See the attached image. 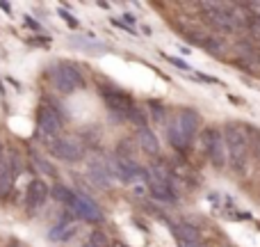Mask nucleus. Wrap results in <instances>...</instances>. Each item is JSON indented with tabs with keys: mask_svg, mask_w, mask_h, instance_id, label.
Wrapping results in <instances>:
<instances>
[{
	"mask_svg": "<svg viewBox=\"0 0 260 247\" xmlns=\"http://www.w3.org/2000/svg\"><path fill=\"white\" fill-rule=\"evenodd\" d=\"M199 130V115L189 108H180L167 122V140L174 149L187 151L192 147V140Z\"/></svg>",
	"mask_w": 260,
	"mask_h": 247,
	"instance_id": "f257e3e1",
	"label": "nucleus"
},
{
	"mask_svg": "<svg viewBox=\"0 0 260 247\" xmlns=\"http://www.w3.org/2000/svg\"><path fill=\"white\" fill-rule=\"evenodd\" d=\"M224 142H226V151H229V160L233 162V167H242L247 162V156H249V130L244 124H226L224 130Z\"/></svg>",
	"mask_w": 260,
	"mask_h": 247,
	"instance_id": "f03ea898",
	"label": "nucleus"
},
{
	"mask_svg": "<svg viewBox=\"0 0 260 247\" xmlns=\"http://www.w3.org/2000/svg\"><path fill=\"white\" fill-rule=\"evenodd\" d=\"M50 78H53V85L59 94H73L76 90L85 87L82 71L73 62H57L50 71Z\"/></svg>",
	"mask_w": 260,
	"mask_h": 247,
	"instance_id": "7ed1b4c3",
	"label": "nucleus"
},
{
	"mask_svg": "<svg viewBox=\"0 0 260 247\" xmlns=\"http://www.w3.org/2000/svg\"><path fill=\"white\" fill-rule=\"evenodd\" d=\"M35 117H37V138H41L48 147H53L55 140L62 138V128H64L62 117L50 105H39Z\"/></svg>",
	"mask_w": 260,
	"mask_h": 247,
	"instance_id": "20e7f679",
	"label": "nucleus"
},
{
	"mask_svg": "<svg viewBox=\"0 0 260 247\" xmlns=\"http://www.w3.org/2000/svg\"><path fill=\"white\" fill-rule=\"evenodd\" d=\"M201 151L210 158V162L215 167H226L229 162V151H226L224 135L215 126H206L201 133Z\"/></svg>",
	"mask_w": 260,
	"mask_h": 247,
	"instance_id": "39448f33",
	"label": "nucleus"
},
{
	"mask_svg": "<svg viewBox=\"0 0 260 247\" xmlns=\"http://www.w3.org/2000/svg\"><path fill=\"white\" fill-rule=\"evenodd\" d=\"M50 153L64 162H78L85 158V147L76 138H57L50 147Z\"/></svg>",
	"mask_w": 260,
	"mask_h": 247,
	"instance_id": "423d86ee",
	"label": "nucleus"
},
{
	"mask_svg": "<svg viewBox=\"0 0 260 247\" xmlns=\"http://www.w3.org/2000/svg\"><path fill=\"white\" fill-rule=\"evenodd\" d=\"M101 92H103V99H105V103H108V108L112 110V113L121 115V117H128V115L137 108L133 96L126 94V92H121L117 85H112L110 90H101Z\"/></svg>",
	"mask_w": 260,
	"mask_h": 247,
	"instance_id": "0eeeda50",
	"label": "nucleus"
},
{
	"mask_svg": "<svg viewBox=\"0 0 260 247\" xmlns=\"http://www.w3.org/2000/svg\"><path fill=\"white\" fill-rule=\"evenodd\" d=\"M69 208H71V213L76 217H80V220H87V222H103L105 220L103 211H101L89 197H85V195L76 193V197H73V202L69 204Z\"/></svg>",
	"mask_w": 260,
	"mask_h": 247,
	"instance_id": "6e6552de",
	"label": "nucleus"
},
{
	"mask_svg": "<svg viewBox=\"0 0 260 247\" xmlns=\"http://www.w3.org/2000/svg\"><path fill=\"white\" fill-rule=\"evenodd\" d=\"M48 197H50V188L46 185V181H41V179L30 181L27 193H25V208H27V213H37L46 202H48Z\"/></svg>",
	"mask_w": 260,
	"mask_h": 247,
	"instance_id": "1a4fd4ad",
	"label": "nucleus"
},
{
	"mask_svg": "<svg viewBox=\"0 0 260 247\" xmlns=\"http://www.w3.org/2000/svg\"><path fill=\"white\" fill-rule=\"evenodd\" d=\"M78 227L80 225H78L76 215L73 213H64L62 220L48 231V240L50 243H67V240H71L78 234Z\"/></svg>",
	"mask_w": 260,
	"mask_h": 247,
	"instance_id": "9d476101",
	"label": "nucleus"
},
{
	"mask_svg": "<svg viewBox=\"0 0 260 247\" xmlns=\"http://www.w3.org/2000/svg\"><path fill=\"white\" fill-rule=\"evenodd\" d=\"M171 231H174V236H176V240H178L180 247H203L201 231H199L194 225H189V222L171 225Z\"/></svg>",
	"mask_w": 260,
	"mask_h": 247,
	"instance_id": "9b49d317",
	"label": "nucleus"
},
{
	"mask_svg": "<svg viewBox=\"0 0 260 247\" xmlns=\"http://www.w3.org/2000/svg\"><path fill=\"white\" fill-rule=\"evenodd\" d=\"M148 195H151L155 202H160V204H169V206H176V204H178V195H176L171 181L167 183V181L151 179L148 181Z\"/></svg>",
	"mask_w": 260,
	"mask_h": 247,
	"instance_id": "f8f14e48",
	"label": "nucleus"
},
{
	"mask_svg": "<svg viewBox=\"0 0 260 247\" xmlns=\"http://www.w3.org/2000/svg\"><path fill=\"white\" fill-rule=\"evenodd\" d=\"M135 142H137L139 149H142L144 153H148V156H160V142H157L155 133H153L151 128H139Z\"/></svg>",
	"mask_w": 260,
	"mask_h": 247,
	"instance_id": "ddd939ff",
	"label": "nucleus"
},
{
	"mask_svg": "<svg viewBox=\"0 0 260 247\" xmlns=\"http://www.w3.org/2000/svg\"><path fill=\"white\" fill-rule=\"evenodd\" d=\"M12 188H14V174L9 170L7 160H3L0 162V199H7Z\"/></svg>",
	"mask_w": 260,
	"mask_h": 247,
	"instance_id": "4468645a",
	"label": "nucleus"
},
{
	"mask_svg": "<svg viewBox=\"0 0 260 247\" xmlns=\"http://www.w3.org/2000/svg\"><path fill=\"white\" fill-rule=\"evenodd\" d=\"M155 179V181H167L169 183L171 181V167L167 165L165 160H153L151 165H148V181Z\"/></svg>",
	"mask_w": 260,
	"mask_h": 247,
	"instance_id": "2eb2a0df",
	"label": "nucleus"
},
{
	"mask_svg": "<svg viewBox=\"0 0 260 247\" xmlns=\"http://www.w3.org/2000/svg\"><path fill=\"white\" fill-rule=\"evenodd\" d=\"M137 153V142L135 140H121L117 147V158H126V160H135Z\"/></svg>",
	"mask_w": 260,
	"mask_h": 247,
	"instance_id": "dca6fc26",
	"label": "nucleus"
},
{
	"mask_svg": "<svg viewBox=\"0 0 260 247\" xmlns=\"http://www.w3.org/2000/svg\"><path fill=\"white\" fill-rule=\"evenodd\" d=\"M50 195H53V197L57 199L59 204H67V206L73 202V197H76V193H73L71 188H67V185H62V183L55 185V188L50 190Z\"/></svg>",
	"mask_w": 260,
	"mask_h": 247,
	"instance_id": "f3484780",
	"label": "nucleus"
},
{
	"mask_svg": "<svg viewBox=\"0 0 260 247\" xmlns=\"http://www.w3.org/2000/svg\"><path fill=\"white\" fill-rule=\"evenodd\" d=\"M7 165H9V170H12V174H14V176H16L18 172L25 170V165H23V158H21V153H18L16 149L7 151Z\"/></svg>",
	"mask_w": 260,
	"mask_h": 247,
	"instance_id": "a211bd4d",
	"label": "nucleus"
},
{
	"mask_svg": "<svg viewBox=\"0 0 260 247\" xmlns=\"http://www.w3.org/2000/svg\"><path fill=\"white\" fill-rule=\"evenodd\" d=\"M148 113L153 115V122L155 124H162L167 117V108L162 103H157V101H148Z\"/></svg>",
	"mask_w": 260,
	"mask_h": 247,
	"instance_id": "6ab92c4d",
	"label": "nucleus"
},
{
	"mask_svg": "<svg viewBox=\"0 0 260 247\" xmlns=\"http://www.w3.org/2000/svg\"><path fill=\"white\" fill-rule=\"evenodd\" d=\"M35 167L41 172V174L50 176V179H57V170H55V167L50 165L48 160H44V158H39V156H37V158H35Z\"/></svg>",
	"mask_w": 260,
	"mask_h": 247,
	"instance_id": "aec40b11",
	"label": "nucleus"
},
{
	"mask_svg": "<svg viewBox=\"0 0 260 247\" xmlns=\"http://www.w3.org/2000/svg\"><path fill=\"white\" fill-rule=\"evenodd\" d=\"M247 30L253 39L260 41V14H249L247 16Z\"/></svg>",
	"mask_w": 260,
	"mask_h": 247,
	"instance_id": "412c9836",
	"label": "nucleus"
},
{
	"mask_svg": "<svg viewBox=\"0 0 260 247\" xmlns=\"http://www.w3.org/2000/svg\"><path fill=\"white\" fill-rule=\"evenodd\" d=\"M128 119H130V122H133L135 126H137V130H139V128H148V119H146V115H144L142 108H135L133 113L128 115Z\"/></svg>",
	"mask_w": 260,
	"mask_h": 247,
	"instance_id": "4be33fe9",
	"label": "nucleus"
},
{
	"mask_svg": "<svg viewBox=\"0 0 260 247\" xmlns=\"http://www.w3.org/2000/svg\"><path fill=\"white\" fill-rule=\"evenodd\" d=\"M89 245L91 247H110L112 243L108 240V236H105L103 231H91L89 234Z\"/></svg>",
	"mask_w": 260,
	"mask_h": 247,
	"instance_id": "5701e85b",
	"label": "nucleus"
},
{
	"mask_svg": "<svg viewBox=\"0 0 260 247\" xmlns=\"http://www.w3.org/2000/svg\"><path fill=\"white\" fill-rule=\"evenodd\" d=\"M165 58H167V62H171L174 67H178L180 71H187V73H192V71H194V69L189 67V64L185 62V60H180V58H171V55H165Z\"/></svg>",
	"mask_w": 260,
	"mask_h": 247,
	"instance_id": "b1692460",
	"label": "nucleus"
},
{
	"mask_svg": "<svg viewBox=\"0 0 260 247\" xmlns=\"http://www.w3.org/2000/svg\"><path fill=\"white\" fill-rule=\"evenodd\" d=\"M57 16H62V18H64V21H67V23H69V25H71V28H73V30H78V18H76V16H73V14H71V12H67V9H57Z\"/></svg>",
	"mask_w": 260,
	"mask_h": 247,
	"instance_id": "393cba45",
	"label": "nucleus"
},
{
	"mask_svg": "<svg viewBox=\"0 0 260 247\" xmlns=\"http://www.w3.org/2000/svg\"><path fill=\"white\" fill-rule=\"evenodd\" d=\"M23 21H25V25H30L35 32H41V25H39V23H37L32 16H23Z\"/></svg>",
	"mask_w": 260,
	"mask_h": 247,
	"instance_id": "a878e982",
	"label": "nucleus"
},
{
	"mask_svg": "<svg viewBox=\"0 0 260 247\" xmlns=\"http://www.w3.org/2000/svg\"><path fill=\"white\" fill-rule=\"evenodd\" d=\"M123 23H126V25H133V23H135V16H133L130 12H126V14H123Z\"/></svg>",
	"mask_w": 260,
	"mask_h": 247,
	"instance_id": "bb28decb",
	"label": "nucleus"
},
{
	"mask_svg": "<svg viewBox=\"0 0 260 247\" xmlns=\"http://www.w3.org/2000/svg\"><path fill=\"white\" fill-rule=\"evenodd\" d=\"M0 9H5V12H7V14H12V7H9L7 3H0Z\"/></svg>",
	"mask_w": 260,
	"mask_h": 247,
	"instance_id": "cd10ccee",
	"label": "nucleus"
},
{
	"mask_svg": "<svg viewBox=\"0 0 260 247\" xmlns=\"http://www.w3.org/2000/svg\"><path fill=\"white\" fill-rule=\"evenodd\" d=\"M110 247H130V245H126V243H121V240H114V243H112V245H110Z\"/></svg>",
	"mask_w": 260,
	"mask_h": 247,
	"instance_id": "c85d7f7f",
	"label": "nucleus"
},
{
	"mask_svg": "<svg viewBox=\"0 0 260 247\" xmlns=\"http://www.w3.org/2000/svg\"><path fill=\"white\" fill-rule=\"evenodd\" d=\"M7 247H25V245H21V243H16V240H14V243H9Z\"/></svg>",
	"mask_w": 260,
	"mask_h": 247,
	"instance_id": "c756f323",
	"label": "nucleus"
},
{
	"mask_svg": "<svg viewBox=\"0 0 260 247\" xmlns=\"http://www.w3.org/2000/svg\"><path fill=\"white\" fill-rule=\"evenodd\" d=\"M0 94H5V87H3V83H0Z\"/></svg>",
	"mask_w": 260,
	"mask_h": 247,
	"instance_id": "7c9ffc66",
	"label": "nucleus"
},
{
	"mask_svg": "<svg viewBox=\"0 0 260 247\" xmlns=\"http://www.w3.org/2000/svg\"><path fill=\"white\" fill-rule=\"evenodd\" d=\"M82 247H91V245H89V243H87V245H82Z\"/></svg>",
	"mask_w": 260,
	"mask_h": 247,
	"instance_id": "2f4dec72",
	"label": "nucleus"
}]
</instances>
